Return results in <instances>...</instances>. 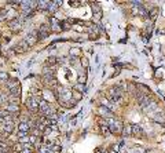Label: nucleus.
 <instances>
[{"instance_id":"1","label":"nucleus","mask_w":165,"mask_h":153,"mask_svg":"<svg viewBox=\"0 0 165 153\" xmlns=\"http://www.w3.org/2000/svg\"><path fill=\"white\" fill-rule=\"evenodd\" d=\"M109 95H110V99H112V102H114V104H118V102L123 101V88L121 87H113L112 90L109 91Z\"/></svg>"},{"instance_id":"9","label":"nucleus","mask_w":165,"mask_h":153,"mask_svg":"<svg viewBox=\"0 0 165 153\" xmlns=\"http://www.w3.org/2000/svg\"><path fill=\"white\" fill-rule=\"evenodd\" d=\"M28 48H29V46H28V44H26V42L23 40V42H21L20 44H18V46L14 48V51H17V52H25Z\"/></svg>"},{"instance_id":"7","label":"nucleus","mask_w":165,"mask_h":153,"mask_svg":"<svg viewBox=\"0 0 165 153\" xmlns=\"http://www.w3.org/2000/svg\"><path fill=\"white\" fill-rule=\"evenodd\" d=\"M23 21L25 20H13V21H10V28L13 30H18V29H21V26H22V23H23Z\"/></svg>"},{"instance_id":"3","label":"nucleus","mask_w":165,"mask_h":153,"mask_svg":"<svg viewBox=\"0 0 165 153\" xmlns=\"http://www.w3.org/2000/svg\"><path fill=\"white\" fill-rule=\"evenodd\" d=\"M26 106L29 108V111L32 112H36V111H39V99H37V97H30L28 101H26Z\"/></svg>"},{"instance_id":"11","label":"nucleus","mask_w":165,"mask_h":153,"mask_svg":"<svg viewBox=\"0 0 165 153\" xmlns=\"http://www.w3.org/2000/svg\"><path fill=\"white\" fill-rule=\"evenodd\" d=\"M50 3H51V2H44V0H41V2H37V7H39L40 10H48Z\"/></svg>"},{"instance_id":"10","label":"nucleus","mask_w":165,"mask_h":153,"mask_svg":"<svg viewBox=\"0 0 165 153\" xmlns=\"http://www.w3.org/2000/svg\"><path fill=\"white\" fill-rule=\"evenodd\" d=\"M6 111L8 112V113H15V112H18V105L15 104H11V105H6Z\"/></svg>"},{"instance_id":"15","label":"nucleus","mask_w":165,"mask_h":153,"mask_svg":"<svg viewBox=\"0 0 165 153\" xmlns=\"http://www.w3.org/2000/svg\"><path fill=\"white\" fill-rule=\"evenodd\" d=\"M72 54H73V55H78V50L77 48H75V50H72Z\"/></svg>"},{"instance_id":"2","label":"nucleus","mask_w":165,"mask_h":153,"mask_svg":"<svg viewBox=\"0 0 165 153\" xmlns=\"http://www.w3.org/2000/svg\"><path fill=\"white\" fill-rule=\"evenodd\" d=\"M107 123H109V130L112 131V133H114V134L121 133V130H123V124H121V121L114 120L113 117H109L107 119Z\"/></svg>"},{"instance_id":"13","label":"nucleus","mask_w":165,"mask_h":153,"mask_svg":"<svg viewBox=\"0 0 165 153\" xmlns=\"http://www.w3.org/2000/svg\"><path fill=\"white\" fill-rule=\"evenodd\" d=\"M99 113L102 114V116H105V117H110L112 116V111H109L107 108H99Z\"/></svg>"},{"instance_id":"12","label":"nucleus","mask_w":165,"mask_h":153,"mask_svg":"<svg viewBox=\"0 0 165 153\" xmlns=\"http://www.w3.org/2000/svg\"><path fill=\"white\" fill-rule=\"evenodd\" d=\"M61 4H62V2H51V3H50V7H48V11H51V13L57 11V10H58L57 7L61 6Z\"/></svg>"},{"instance_id":"5","label":"nucleus","mask_w":165,"mask_h":153,"mask_svg":"<svg viewBox=\"0 0 165 153\" xmlns=\"http://www.w3.org/2000/svg\"><path fill=\"white\" fill-rule=\"evenodd\" d=\"M7 87H8V90L11 91V94H13V95L20 94V84H18V82H17L15 79H11V80H8V83H7Z\"/></svg>"},{"instance_id":"6","label":"nucleus","mask_w":165,"mask_h":153,"mask_svg":"<svg viewBox=\"0 0 165 153\" xmlns=\"http://www.w3.org/2000/svg\"><path fill=\"white\" fill-rule=\"evenodd\" d=\"M37 32H30L29 35L26 36V39H25V42H26V44H28V46H33V44H35L36 42H37Z\"/></svg>"},{"instance_id":"14","label":"nucleus","mask_w":165,"mask_h":153,"mask_svg":"<svg viewBox=\"0 0 165 153\" xmlns=\"http://www.w3.org/2000/svg\"><path fill=\"white\" fill-rule=\"evenodd\" d=\"M0 79L2 80H7V75L6 73H0Z\"/></svg>"},{"instance_id":"8","label":"nucleus","mask_w":165,"mask_h":153,"mask_svg":"<svg viewBox=\"0 0 165 153\" xmlns=\"http://www.w3.org/2000/svg\"><path fill=\"white\" fill-rule=\"evenodd\" d=\"M130 126H131V135H142L143 134L142 127L136 126V124H130Z\"/></svg>"},{"instance_id":"16","label":"nucleus","mask_w":165,"mask_h":153,"mask_svg":"<svg viewBox=\"0 0 165 153\" xmlns=\"http://www.w3.org/2000/svg\"><path fill=\"white\" fill-rule=\"evenodd\" d=\"M78 4H80L78 2H70V6H78Z\"/></svg>"},{"instance_id":"4","label":"nucleus","mask_w":165,"mask_h":153,"mask_svg":"<svg viewBox=\"0 0 165 153\" xmlns=\"http://www.w3.org/2000/svg\"><path fill=\"white\" fill-rule=\"evenodd\" d=\"M50 30H51V26L50 25H47V23L41 25L39 28V30H37V39H44V37H47V36L50 35Z\"/></svg>"}]
</instances>
